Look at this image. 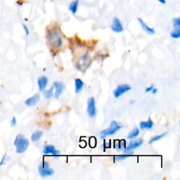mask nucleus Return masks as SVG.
<instances>
[{
  "label": "nucleus",
  "mask_w": 180,
  "mask_h": 180,
  "mask_svg": "<svg viewBox=\"0 0 180 180\" xmlns=\"http://www.w3.org/2000/svg\"><path fill=\"white\" fill-rule=\"evenodd\" d=\"M48 41L50 45L55 49H59L62 46V35L59 27H55L50 30L48 34Z\"/></svg>",
  "instance_id": "obj_1"
},
{
  "label": "nucleus",
  "mask_w": 180,
  "mask_h": 180,
  "mask_svg": "<svg viewBox=\"0 0 180 180\" xmlns=\"http://www.w3.org/2000/svg\"><path fill=\"white\" fill-rule=\"evenodd\" d=\"M14 145L16 147V153L22 154L27 151L30 145V142L23 134H18L15 138Z\"/></svg>",
  "instance_id": "obj_2"
},
{
  "label": "nucleus",
  "mask_w": 180,
  "mask_h": 180,
  "mask_svg": "<svg viewBox=\"0 0 180 180\" xmlns=\"http://www.w3.org/2000/svg\"><path fill=\"white\" fill-rule=\"evenodd\" d=\"M122 127V126L119 125L116 121H112L111 123L110 127L100 132V138L102 139V140H104L107 136H111V135L114 134L118 130H120Z\"/></svg>",
  "instance_id": "obj_3"
},
{
  "label": "nucleus",
  "mask_w": 180,
  "mask_h": 180,
  "mask_svg": "<svg viewBox=\"0 0 180 180\" xmlns=\"http://www.w3.org/2000/svg\"><path fill=\"white\" fill-rule=\"evenodd\" d=\"M38 172L41 177H46L48 176H51L53 174V170L52 169L49 168V164L48 162L43 161L40 163L38 167Z\"/></svg>",
  "instance_id": "obj_4"
},
{
  "label": "nucleus",
  "mask_w": 180,
  "mask_h": 180,
  "mask_svg": "<svg viewBox=\"0 0 180 180\" xmlns=\"http://www.w3.org/2000/svg\"><path fill=\"white\" fill-rule=\"evenodd\" d=\"M87 113L90 118H93L96 116V109L95 105V100L93 97H90L88 99L87 101Z\"/></svg>",
  "instance_id": "obj_5"
},
{
  "label": "nucleus",
  "mask_w": 180,
  "mask_h": 180,
  "mask_svg": "<svg viewBox=\"0 0 180 180\" xmlns=\"http://www.w3.org/2000/svg\"><path fill=\"white\" fill-rule=\"evenodd\" d=\"M143 142H144L143 139H138V140L135 141H132V142L129 144V145H128L127 147H125V149H124V152L126 153L133 154L132 152L131 151L132 150L140 147V146L143 144Z\"/></svg>",
  "instance_id": "obj_6"
},
{
  "label": "nucleus",
  "mask_w": 180,
  "mask_h": 180,
  "mask_svg": "<svg viewBox=\"0 0 180 180\" xmlns=\"http://www.w3.org/2000/svg\"><path fill=\"white\" fill-rule=\"evenodd\" d=\"M131 90V87L129 85L125 84L119 85L113 92V95L116 98H118L121 96L122 94H124L129 90Z\"/></svg>",
  "instance_id": "obj_7"
},
{
  "label": "nucleus",
  "mask_w": 180,
  "mask_h": 180,
  "mask_svg": "<svg viewBox=\"0 0 180 180\" xmlns=\"http://www.w3.org/2000/svg\"><path fill=\"white\" fill-rule=\"evenodd\" d=\"M111 30L113 31L114 33H120L123 31V25L120 21V20L118 18H114L113 19L112 25H111Z\"/></svg>",
  "instance_id": "obj_8"
},
{
  "label": "nucleus",
  "mask_w": 180,
  "mask_h": 180,
  "mask_svg": "<svg viewBox=\"0 0 180 180\" xmlns=\"http://www.w3.org/2000/svg\"><path fill=\"white\" fill-rule=\"evenodd\" d=\"M53 85L55 89L54 96L55 98L58 99L64 90V85L62 82H54Z\"/></svg>",
  "instance_id": "obj_9"
},
{
  "label": "nucleus",
  "mask_w": 180,
  "mask_h": 180,
  "mask_svg": "<svg viewBox=\"0 0 180 180\" xmlns=\"http://www.w3.org/2000/svg\"><path fill=\"white\" fill-rule=\"evenodd\" d=\"M40 99V95H39L38 94H35V95H33V96H31V97H30L25 100L24 103H25V104L27 106L32 107L37 104V103L39 101Z\"/></svg>",
  "instance_id": "obj_10"
},
{
  "label": "nucleus",
  "mask_w": 180,
  "mask_h": 180,
  "mask_svg": "<svg viewBox=\"0 0 180 180\" xmlns=\"http://www.w3.org/2000/svg\"><path fill=\"white\" fill-rule=\"evenodd\" d=\"M48 79L45 76H41L38 80V85L40 92H43L47 86Z\"/></svg>",
  "instance_id": "obj_11"
},
{
  "label": "nucleus",
  "mask_w": 180,
  "mask_h": 180,
  "mask_svg": "<svg viewBox=\"0 0 180 180\" xmlns=\"http://www.w3.org/2000/svg\"><path fill=\"white\" fill-rule=\"evenodd\" d=\"M137 20H138L139 23H140V24L141 25V26H142L143 30H144L145 31L146 33H148V35L155 34V30H154V29L151 28V27H150L149 26H148L147 24H146L145 22H144V20L142 19V18H139Z\"/></svg>",
  "instance_id": "obj_12"
},
{
  "label": "nucleus",
  "mask_w": 180,
  "mask_h": 180,
  "mask_svg": "<svg viewBox=\"0 0 180 180\" xmlns=\"http://www.w3.org/2000/svg\"><path fill=\"white\" fill-rule=\"evenodd\" d=\"M43 153L44 154H52L53 155H60V152L55 149V147L52 145L44 146L43 149Z\"/></svg>",
  "instance_id": "obj_13"
},
{
  "label": "nucleus",
  "mask_w": 180,
  "mask_h": 180,
  "mask_svg": "<svg viewBox=\"0 0 180 180\" xmlns=\"http://www.w3.org/2000/svg\"><path fill=\"white\" fill-rule=\"evenodd\" d=\"M153 122L150 118H148V121L141 122L140 125L142 130H144V129H151V128L153 127Z\"/></svg>",
  "instance_id": "obj_14"
},
{
  "label": "nucleus",
  "mask_w": 180,
  "mask_h": 180,
  "mask_svg": "<svg viewBox=\"0 0 180 180\" xmlns=\"http://www.w3.org/2000/svg\"><path fill=\"white\" fill-rule=\"evenodd\" d=\"M78 6H79V0H74V1L70 2L69 7H68V9H69V11L72 13V14H75L77 12Z\"/></svg>",
  "instance_id": "obj_15"
},
{
  "label": "nucleus",
  "mask_w": 180,
  "mask_h": 180,
  "mask_svg": "<svg viewBox=\"0 0 180 180\" xmlns=\"http://www.w3.org/2000/svg\"><path fill=\"white\" fill-rule=\"evenodd\" d=\"M42 136H43V132L40 130L35 131L33 133V134L31 135V140H32L33 142H38V141L42 138Z\"/></svg>",
  "instance_id": "obj_16"
},
{
  "label": "nucleus",
  "mask_w": 180,
  "mask_h": 180,
  "mask_svg": "<svg viewBox=\"0 0 180 180\" xmlns=\"http://www.w3.org/2000/svg\"><path fill=\"white\" fill-rule=\"evenodd\" d=\"M75 92L77 94L80 93L81 90H82L84 87V82L81 80L80 79H75Z\"/></svg>",
  "instance_id": "obj_17"
},
{
  "label": "nucleus",
  "mask_w": 180,
  "mask_h": 180,
  "mask_svg": "<svg viewBox=\"0 0 180 180\" xmlns=\"http://www.w3.org/2000/svg\"><path fill=\"white\" fill-rule=\"evenodd\" d=\"M125 141L121 140V141H118L117 140L116 142H115L114 144V147L117 151H121V150H123L125 148Z\"/></svg>",
  "instance_id": "obj_18"
},
{
  "label": "nucleus",
  "mask_w": 180,
  "mask_h": 180,
  "mask_svg": "<svg viewBox=\"0 0 180 180\" xmlns=\"http://www.w3.org/2000/svg\"><path fill=\"white\" fill-rule=\"evenodd\" d=\"M139 134H140V129H139V128L135 127L134 129H133L132 131H131L129 133L127 138L129 139V140H133V139H135L136 137H137Z\"/></svg>",
  "instance_id": "obj_19"
},
{
  "label": "nucleus",
  "mask_w": 180,
  "mask_h": 180,
  "mask_svg": "<svg viewBox=\"0 0 180 180\" xmlns=\"http://www.w3.org/2000/svg\"><path fill=\"white\" fill-rule=\"evenodd\" d=\"M53 90H54V87H51V88L49 89L48 90H46L45 92H44V98H46V99H51L52 96L54 95V93H53Z\"/></svg>",
  "instance_id": "obj_20"
},
{
  "label": "nucleus",
  "mask_w": 180,
  "mask_h": 180,
  "mask_svg": "<svg viewBox=\"0 0 180 180\" xmlns=\"http://www.w3.org/2000/svg\"><path fill=\"white\" fill-rule=\"evenodd\" d=\"M9 160H10V158H9L8 155H7V153H5L3 155L2 158H1V161H0V167H1V166H4V165H6Z\"/></svg>",
  "instance_id": "obj_21"
},
{
  "label": "nucleus",
  "mask_w": 180,
  "mask_h": 180,
  "mask_svg": "<svg viewBox=\"0 0 180 180\" xmlns=\"http://www.w3.org/2000/svg\"><path fill=\"white\" fill-rule=\"evenodd\" d=\"M166 134H167V132L164 133V134H160V135H156V136L153 137V138H152L151 140L149 141V142H148V144H153V142H156V141L160 140V139H162L163 137H164L165 136H166Z\"/></svg>",
  "instance_id": "obj_22"
},
{
  "label": "nucleus",
  "mask_w": 180,
  "mask_h": 180,
  "mask_svg": "<svg viewBox=\"0 0 180 180\" xmlns=\"http://www.w3.org/2000/svg\"><path fill=\"white\" fill-rule=\"evenodd\" d=\"M170 36L173 39H178L180 38V28L174 29L173 31H172L170 33Z\"/></svg>",
  "instance_id": "obj_23"
},
{
  "label": "nucleus",
  "mask_w": 180,
  "mask_h": 180,
  "mask_svg": "<svg viewBox=\"0 0 180 180\" xmlns=\"http://www.w3.org/2000/svg\"><path fill=\"white\" fill-rule=\"evenodd\" d=\"M172 23H173V27L174 29L180 28V18H174L172 20Z\"/></svg>",
  "instance_id": "obj_24"
},
{
  "label": "nucleus",
  "mask_w": 180,
  "mask_h": 180,
  "mask_svg": "<svg viewBox=\"0 0 180 180\" xmlns=\"http://www.w3.org/2000/svg\"><path fill=\"white\" fill-rule=\"evenodd\" d=\"M130 155H132L131 153H127V154H125V155H118V156H116V157H115V160H124V159L127 158L129 157Z\"/></svg>",
  "instance_id": "obj_25"
},
{
  "label": "nucleus",
  "mask_w": 180,
  "mask_h": 180,
  "mask_svg": "<svg viewBox=\"0 0 180 180\" xmlns=\"http://www.w3.org/2000/svg\"><path fill=\"white\" fill-rule=\"evenodd\" d=\"M10 124H11V126L13 127H15V126L16 125V124H17V120H16V117H13V118H12V120H11V121H10Z\"/></svg>",
  "instance_id": "obj_26"
},
{
  "label": "nucleus",
  "mask_w": 180,
  "mask_h": 180,
  "mask_svg": "<svg viewBox=\"0 0 180 180\" xmlns=\"http://www.w3.org/2000/svg\"><path fill=\"white\" fill-rule=\"evenodd\" d=\"M23 27L24 29V31H25V35H26L27 36H28V35H30V31H29L28 27H27V25H25V24H23Z\"/></svg>",
  "instance_id": "obj_27"
},
{
  "label": "nucleus",
  "mask_w": 180,
  "mask_h": 180,
  "mask_svg": "<svg viewBox=\"0 0 180 180\" xmlns=\"http://www.w3.org/2000/svg\"><path fill=\"white\" fill-rule=\"evenodd\" d=\"M154 88V86H153V85H151V86L150 87H147V88L146 89V92H151V90H153V89Z\"/></svg>",
  "instance_id": "obj_28"
},
{
  "label": "nucleus",
  "mask_w": 180,
  "mask_h": 180,
  "mask_svg": "<svg viewBox=\"0 0 180 180\" xmlns=\"http://www.w3.org/2000/svg\"><path fill=\"white\" fill-rule=\"evenodd\" d=\"M151 92H152V94H155L158 92V90H157V89H155V88H153V90H151Z\"/></svg>",
  "instance_id": "obj_29"
},
{
  "label": "nucleus",
  "mask_w": 180,
  "mask_h": 180,
  "mask_svg": "<svg viewBox=\"0 0 180 180\" xmlns=\"http://www.w3.org/2000/svg\"><path fill=\"white\" fill-rule=\"evenodd\" d=\"M158 1L160 4H166V0H158Z\"/></svg>",
  "instance_id": "obj_30"
}]
</instances>
